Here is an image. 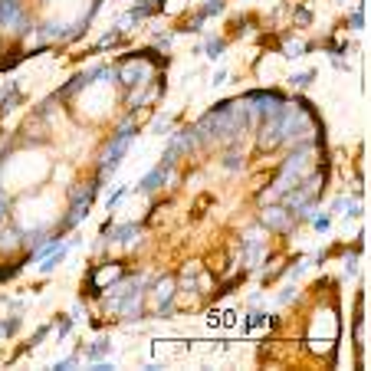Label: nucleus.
Returning <instances> with one entry per match:
<instances>
[{
	"mask_svg": "<svg viewBox=\"0 0 371 371\" xmlns=\"http://www.w3.org/2000/svg\"><path fill=\"white\" fill-rule=\"evenodd\" d=\"M210 83H214V86H224V83H227V73H217V76L210 79Z\"/></svg>",
	"mask_w": 371,
	"mask_h": 371,
	"instance_id": "23",
	"label": "nucleus"
},
{
	"mask_svg": "<svg viewBox=\"0 0 371 371\" xmlns=\"http://www.w3.org/2000/svg\"><path fill=\"white\" fill-rule=\"evenodd\" d=\"M27 4L23 0H0V33L7 37H17V33H27Z\"/></svg>",
	"mask_w": 371,
	"mask_h": 371,
	"instance_id": "2",
	"label": "nucleus"
},
{
	"mask_svg": "<svg viewBox=\"0 0 371 371\" xmlns=\"http://www.w3.org/2000/svg\"><path fill=\"white\" fill-rule=\"evenodd\" d=\"M92 76H95V69H92V73H79V76H73V83H66V86L59 89V95H56V99L69 102L73 95H76V92H83V89H86L89 83H92Z\"/></svg>",
	"mask_w": 371,
	"mask_h": 371,
	"instance_id": "7",
	"label": "nucleus"
},
{
	"mask_svg": "<svg viewBox=\"0 0 371 371\" xmlns=\"http://www.w3.org/2000/svg\"><path fill=\"white\" fill-rule=\"evenodd\" d=\"M174 279H162V283L154 286V293H152V305L154 309H162V312H168L171 309V296H174Z\"/></svg>",
	"mask_w": 371,
	"mask_h": 371,
	"instance_id": "6",
	"label": "nucleus"
},
{
	"mask_svg": "<svg viewBox=\"0 0 371 371\" xmlns=\"http://www.w3.org/2000/svg\"><path fill=\"white\" fill-rule=\"evenodd\" d=\"M220 10H224V0H207V4L200 7V13H204V17H217Z\"/></svg>",
	"mask_w": 371,
	"mask_h": 371,
	"instance_id": "11",
	"label": "nucleus"
},
{
	"mask_svg": "<svg viewBox=\"0 0 371 371\" xmlns=\"http://www.w3.org/2000/svg\"><path fill=\"white\" fill-rule=\"evenodd\" d=\"M109 348H112L109 342H95L86 348V358H102V355H109Z\"/></svg>",
	"mask_w": 371,
	"mask_h": 371,
	"instance_id": "10",
	"label": "nucleus"
},
{
	"mask_svg": "<svg viewBox=\"0 0 371 371\" xmlns=\"http://www.w3.org/2000/svg\"><path fill=\"white\" fill-rule=\"evenodd\" d=\"M13 329H17V319H4V322H0V339L13 335Z\"/></svg>",
	"mask_w": 371,
	"mask_h": 371,
	"instance_id": "17",
	"label": "nucleus"
},
{
	"mask_svg": "<svg viewBox=\"0 0 371 371\" xmlns=\"http://www.w3.org/2000/svg\"><path fill=\"white\" fill-rule=\"evenodd\" d=\"M293 20H296V23H299V27H305V23H309V20H312V13H309V10H305V7H296Z\"/></svg>",
	"mask_w": 371,
	"mask_h": 371,
	"instance_id": "14",
	"label": "nucleus"
},
{
	"mask_svg": "<svg viewBox=\"0 0 371 371\" xmlns=\"http://www.w3.org/2000/svg\"><path fill=\"white\" fill-rule=\"evenodd\" d=\"M20 59H23V53H20V49H10V56L7 59H0V69H13L20 63Z\"/></svg>",
	"mask_w": 371,
	"mask_h": 371,
	"instance_id": "12",
	"label": "nucleus"
},
{
	"mask_svg": "<svg viewBox=\"0 0 371 371\" xmlns=\"http://www.w3.org/2000/svg\"><path fill=\"white\" fill-rule=\"evenodd\" d=\"M204 13L200 10H194V13H188V17L178 20V30H188V33H197V30H204Z\"/></svg>",
	"mask_w": 371,
	"mask_h": 371,
	"instance_id": "8",
	"label": "nucleus"
},
{
	"mask_svg": "<svg viewBox=\"0 0 371 371\" xmlns=\"http://www.w3.org/2000/svg\"><path fill=\"white\" fill-rule=\"evenodd\" d=\"M132 142H135V122H122L118 125V132L109 138V145H105V152H102V162H99V181L109 178V174L122 164V154L132 148Z\"/></svg>",
	"mask_w": 371,
	"mask_h": 371,
	"instance_id": "1",
	"label": "nucleus"
},
{
	"mask_svg": "<svg viewBox=\"0 0 371 371\" xmlns=\"http://www.w3.org/2000/svg\"><path fill=\"white\" fill-rule=\"evenodd\" d=\"M332 207H335V214H345V207H352V204H348V200H345V197H339V200H335V204H332Z\"/></svg>",
	"mask_w": 371,
	"mask_h": 371,
	"instance_id": "22",
	"label": "nucleus"
},
{
	"mask_svg": "<svg viewBox=\"0 0 371 371\" xmlns=\"http://www.w3.org/2000/svg\"><path fill=\"white\" fill-rule=\"evenodd\" d=\"M309 220H312V227L319 230V233H322V230H329V217H325V214H312Z\"/></svg>",
	"mask_w": 371,
	"mask_h": 371,
	"instance_id": "16",
	"label": "nucleus"
},
{
	"mask_svg": "<svg viewBox=\"0 0 371 371\" xmlns=\"http://www.w3.org/2000/svg\"><path fill=\"white\" fill-rule=\"evenodd\" d=\"M305 43H299V39H293V43H286V56H303Z\"/></svg>",
	"mask_w": 371,
	"mask_h": 371,
	"instance_id": "15",
	"label": "nucleus"
},
{
	"mask_svg": "<svg viewBox=\"0 0 371 371\" xmlns=\"http://www.w3.org/2000/svg\"><path fill=\"white\" fill-rule=\"evenodd\" d=\"M125 276V267L122 263H109V267H99V269H92V273H89V289H105V286H112V283H118V279Z\"/></svg>",
	"mask_w": 371,
	"mask_h": 371,
	"instance_id": "3",
	"label": "nucleus"
},
{
	"mask_svg": "<svg viewBox=\"0 0 371 371\" xmlns=\"http://www.w3.org/2000/svg\"><path fill=\"white\" fill-rule=\"evenodd\" d=\"M348 23H352L355 30H362V23H365V17H362V10H355L352 17H348Z\"/></svg>",
	"mask_w": 371,
	"mask_h": 371,
	"instance_id": "21",
	"label": "nucleus"
},
{
	"mask_svg": "<svg viewBox=\"0 0 371 371\" xmlns=\"http://www.w3.org/2000/svg\"><path fill=\"white\" fill-rule=\"evenodd\" d=\"M312 79H315V69H309V73H296V76H293V83H296L299 89H305L309 83H312Z\"/></svg>",
	"mask_w": 371,
	"mask_h": 371,
	"instance_id": "13",
	"label": "nucleus"
},
{
	"mask_svg": "<svg viewBox=\"0 0 371 371\" xmlns=\"http://www.w3.org/2000/svg\"><path fill=\"white\" fill-rule=\"evenodd\" d=\"M171 39H174V33H162V37H154V43H158V49H168Z\"/></svg>",
	"mask_w": 371,
	"mask_h": 371,
	"instance_id": "20",
	"label": "nucleus"
},
{
	"mask_svg": "<svg viewBox=\"0 0 371 371\" xmlns=\"http://www.w3.org/2000/svg\"><path fill=\"white\" fill-rule=\"evenodd\" d=\"M7 210H10V200H7V194L0 190V224L7 220Z\"/></svg>",
	"mask_w": 371,
	"mask_h": 371,
	"instance_id": "19",
	"label": "nucleus"
},
{
	"mask_svg": "<svg viewBox=\"0 0 371 371\" xmlns=\"http://www.w3.org/2000/svg\"><path fill=\"white\" fill-rule=\"evenodd\" d=\"M171 168H174V164L168 162V158H164V162L158 164L154 171H148V174H145V181H142V190H145V194H152V190H158V188H162V184L168 181V178H171Z\"/></svg>",
	"mask_w": 371,
	"mask_h": 371,
	"instance_id": "5",
	"label": "nucleus"
},
{
	"mask_svg": "<svg viewBox=\"0 0 371 371\" xmlns=\"http://www.w3.org/2000/svg\"><path fill=\"white\" fill-rule=\"evenodd\" d=\"M224 47H227V39L214 37V39H207V47H204V53H207V59H220V56H224Z\"/></svg>",
	"mask_w": 371,
	"mask_h": 371,
	"instance_id": "9",
	"label": "nucleus"
},
{
	"mask_svg": "<svg viewBox=\"0 0 371 371\" xmlns=\"http://www.w3.org/2000/svg\"><path fill=\"white\" fill-rule=\"evenodd\" d=\"M224 164H227V171H233V168H243V158L230 152V154H227V162H224Z\"/></svg>",
	"mask_w": 371,
	"mask_h": 371,
	"instance_id": "18",
	"label": "nucleus"
},
{
	"mask_svg": "<svg viewBox=\"0 0 371 371\" xmlns=\"http://www.w3.org/2000/svg\"><path fill=\"white\" fill-rule=\"evenodd\" d=\"M260 220H263V227H269V230H289L296 224V220L289 217V210H286V207H267Z\"/></svg>",
	"mask_w": 371,
	"mask_h": 371,
	"instance_id": "4",
	"label": "nucleus"
}]
</instances>
